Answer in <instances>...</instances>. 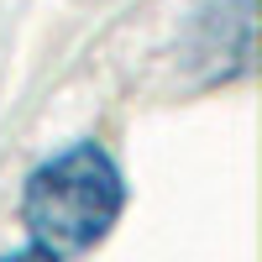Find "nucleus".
Returning a JSON list of instances; mask_svg holds the SVG:
<instances>
[{
    "label": "nucleus",
    "instance_id": "nucleus-1",
    "mask_svg": "<svg viewBox=\"0 0 262 262\" xmlns=\"http://www.w3.org/2000/svg\"><path fill=\"white\" fill-rule=\"evenodd\" d=\"M126 210V173L95 137L42 158L21 184V226L48 257H84L116 231Z\"/></svg>",
    "mask_w": 262,
    "mask_h": 262
},
{
    "label": "nucleus",
    "instance_id": "nucleus-2",
    "mask_svg": "<svg viewBox=\"0 0 262 262\" xmlns=\"http://www.w3.org/2000/svg\"><path fill=\"white\" fill-rule=\"evenodd\" d=\"M0 262H58V257H48L42 247H16V252H6Z\"/></svg>",
    "mask_w": 262,
    "mask_h": 262
}]
</instances>
